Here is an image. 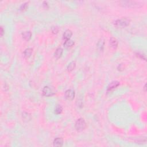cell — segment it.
<instances>
[{"label":"cell","instance_id":"7","mask_svg":"<svg viewBox=\"0 0 147 147\" xmlns=\"http://www.w3.org/2000/svg\"><path fill=\"white\" fill-rule=\"evenodd\" d=\"M122 5H123L125 6H132V7H134V6H137V3L136 2H133V1H122Z\"/></svg>","mask_w":147,"mask_h":147},{"label":"cell","instance_id":"12","mask_svg":"<svg viewBox=\"0 0 147 147\" xmlns=\"http://www.w3.org/2000/svg\"><path fill=\"white\" fill-rule=\"evenodd\" d=\"M63 54V49L61 48H58L55 52V56L56 58H59L61 57Z\"/></svg>","mask_w":147,"mask_h":147},{"label":"cell","instance_id":"15","mask_svg":"<svg viewBox=\"0 0 147 147\" xmlns=\"http://www.w3.org/2000/svg\"><path fill=\"white\" fill-rule=\"evenodd\" d=\"M63 108L60 105H57L55 109V113L56 114H59L62 112Z\"/></svg>","mask_w":147,"mask_h":147},{"label":"cell","instance_id":"19","mask_svg":"<svg viewBox=\"0 0 147 147\" xmlns=\"http://www.w3.org/2000/svg\"><path fill=\"white\" fill-rule=\"evenodd\" d=\"M4 34V30H3V28H2V27H1V35L2 36Z\"/></svg>","mask_w":147,"mask_h":147},{"label":"cell","instance_id":"1","mask_svg":"<svg viewBox=\"0 0 147 147\" xmlns=\"http://www.w3.org/2000/svg\"><path fill=\"white\" fill-rule=\"evenodd\" d=\"M75 126L76 129L78 131L81 132L83 131L86 127V122L83 118H79L76 121Z\"/></svg>","mask_w":147,"mask_h":147},{"label":"cell","instance_id":"17","mask_svg":"<svg viewBox=\"0 0 147 147\" xmlns=\"http://www.w3.org/2000/svg\"><path fill=\"white\" fill-rule=\"evenodd\" d=\"M27 7H28V3H25L21 6L20 9H21V11H25V10L27 9Z\"/></svg>","mask_w":147,"mask_h":147},{"label":"cell","instance_id":"2","mask_svg":"<svg viewBox=\"0 0 147 147\" xmlns=\"http://www.w3.org/2000/svg\"><path fill=\"white\" fill-rule=\"evenodd\" d=\"M129 20L127 19H121L115 22V25L118 27H125L129 24Z\"/></svg>","mask_w":147,"mask_h":147},{"label":"cell","instance_id":"10","mask_svg":"<svg viewBox=\"0 0 147 147\" xmlns=\"http://www.w3.org/2000/svg\"><path fill=\"white\" fill-rule=\"evenodd\" d=\"M110 45L111 46V47L113 48H116L118 46V42L116 40V39L115 38H112L110 39Z\"/></svg>","mask_w":147,"mask_h":147},{"label":"cell","instance_id":"13","mask_svg":"<svg viewBox=\"0 0 147 147\" xmlns=\"http://www.w3.org/2000/svg\"><path fill=\"white\" fill-rule=\"evenodd\" d=\"M32 52H33V50H32V48H27L24 51V56L26 58H29L31 56Z\"/></svg>","mask_w":147,"mask_h":147},{"label":"cell","instance_id":"9","mask_svg":"<svg viewBox=\"0 0 147 147\" xmlns=\"http://www.w3.org/2000/svg\"><path fill=\"white\" fill-rule=\"evenodd\" d=\"M22 36L25 40H29L31 39L32 36V33L30 31H26L23 32L22 34Z\"/></svg>","mask_w":147,"mask_h":147},{"label":"cell","instance_id":"4","mask_svg":"<svg viewBox=\"0 0 147 147\" xmlns=\"http://www.w3.org/2000/svg\"><path fill=\"white\" fill-rule=\"evenodd\" d=\"M43 94L46 97H50L54 94V93L51 88H50L48 86H46L43 89Z\"/></svg>","mask_w":147,"mask_h":147},{"label":"cell","instance_id":"18","mask_svg":"<svg viewBox=\"0 0 147 147\" xmlns=\"http://www.w3.org/2000/svg\"><path fill=\"white\" fill-rule=\"evenodd\" d=\"M52 31L54 33H57L58 32V29L57 27H53L52 29Z\"/></svg>","mask_w":147,"mask_h":147},{"label":"cell","instance_id":"3","mask_svg":"<svg viewBox=\"0 0 147 147\" xmlns=\"http://www.w3.org/2000/svg\"><path fill=\"white\" fill-rule=\"evenodd\" d=\"M65 97L68 101L73 100L75 97V91L71 89L67 90L65 92Z\"/></svg>","mask_w":147,"mask_h":147},{"label":"cell","instance_id":"14","mask_svg":"<svg viewBox=\"0 0 147 147\" xmlns=\"http://www.w3.org/2000/svg\"><path fill=\"white\" fill-rule=\"evenodd\" d=\"M76 67V64L75 62H72L68 64V67H67V70L68 71H72L74 70L75 69Z\"/></svg>","mask_w":147,"mask_h":147},{"label":"cell","instance_id":"5","mask_svg":"<svg viewBox=\"0 0 147 147\" xmlns=\"http://www.w3.org/2000/svg\"><path fill=\"white\" fill-rule=\"evenodd\" d=\"M54 146L55 147H62L63 144V140L62 138L58 137L55 139L53 142Z\"/></svg>","mask_w":147,"mask_h":147},{"label":"cell","instance_id":"6","mask_svg":"<svg viewBox=\"0 0 147 147\" xmlns=\"http://www.w3.org/2000/svg\"><path fill=\"white\" fill-rule=\"evenodd\" d=\"M120 83L117 81H114V82H112L110 83V84L109 85L108 87V91H112V90H114L116 87H118L119 86Z\"/></svg>","mask_w":147,"mask_h":147},{"label":"cell","instance_id":"11","mask_svg":"<svg viewBox=\"0 0 147 147\" xmlns=\"http://www.w3.org/2000/svg\"><path fill=\"white\" fill-rule=\"evenodd\" d=\"M74 44V42L73 40H71L69 39L66 40V42L64 43V46L66 48H69L71 47Z\"/></svg>","mask_w":147,"mask_h":147},{"label":"cell","instance_id":"8","mask_svg":"<svg viewBox=\"0 0 147 147\" xmlns=\"http://www.w3.org/2000/svg\"><path fill=\"white\" fill-rule=\"evenodd\" d=\"M72 35H73V32H72L71 31L68 29V30H66L64 32V34H63V38H64L66 40H69L70 39Z\"/></svg>","mask_w":147,"mask_h":147},{"label":"cell","instance_id":"16","mask_svg":"<svg viewBox=\"0 0 147 147\" xmlns=\"http://www.w3.org/2000/svg\"><path fill=\"white\" fill-rule=\"evenodd\" d=\"M104 40L102 39H101L100 41H99L98 43V47L100 49V50H102L103 48H104Z\"/></svg>","mask_w":147,"mask_h":147}]
</instances>
